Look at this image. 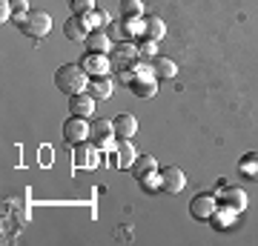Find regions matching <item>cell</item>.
<instances>
[{
	"mask_svg": "<svg viewBox=\"0 0 258 246\" xmlns=\"http://www.w3.org/2000/svg\"><path fill=\"white\" fill-rule=\"evenodd\" d=\"M55 86H57V92H63L66 98H72V95H78V92H86V86H89V74H86L83 66L66 63V66H60V69L55 72Z\"/></svg>",
	"mask_w": 258,
	"mask_h": 246,
	"instance_id": "1",
	"label": "cell"
},
{
	"mask_svg": "<svg viewBox=\"0 0 258 246\" xmlns=\"http://www.w3.org/2000/svg\"><path fill=\"white\" fill-rule=\"evenodd\" d=\"M18 29L23 35H29L32 40H40V37H46L52 32V18L46 12H29L23 20H18Z\"/></svg>",
	"mask_w": 258,
	"mask_h": 246,
	"instance_id": "2",
	"label": "cell"
},
{
	"mask_svg": "<svg viewBox=\"0 0 258 246\" xmlns=\"http://www.w3.org/2000/svg\"><path fill=\"white\" fill-rule=\"evenodd\" d=\"M215 212H218V198H215L212 192H201V195H195L192 203H189V215H192L195 220H201V223L212 220Z\"/></svg>",
	"mask_w": 258,
	"mask_h": 246,
	"instance_id": "3",
	"label": "cell"
},
{
	"mask_svg": "<svg viewBox=\"0 0 258 246\" xmlns=\"http://www.w3.org/2000/svg\"><path fill=\"white\" fill-rule=\"evenodd\" d=\"M138 46H132V43H118V46H112V52H109V60H112V69H135V63H138Z\"/></svg>",
	"mask_w": 258,
	"mask_h": 246,
	"instance_id": "4",
	"label": "cell"
},
{
	"mask_svg": "<svg viewBox=\"0 0 258 246\" xmlns=\"http://www.w3.org/2000/svg\"><path fill=\"white\" fill-rule=\"evenodd\" d=\"M218 206H227V209H235V212H244L247 209V192L238 189V186H227L221 183V189H218Z\"/></svg>",
	"mask_w": 258,
	"mask_h": 246,
	"instance_id": "5",
	"label": "cell"
},
{
	"mask_svg": "<svg viewBox=\"0 0 258 246\" xmlns=\"http://www.w3.org/2000/svg\"><path fill=\"white\" fill-rule=\"evenodd\" d=\"M89 135H92V132H89V118H78V115H72V118L63 123V137H66V143L69 146L83 143Z\"/></svg>",
	"mask_w": 258,
	"mask_h": 246,
	"instance_id": "6",
	"label": "cell"
},
{
	"mask_svg": "<svg viewBox=\"0 0 258 246\" xmlns=\"http://www.w3.org/2000/svg\"><path fill=\"white\" fill-rule=\"evenodd\" d=\"M186 186V175L184 169L178 166H166L161 169V192H169V195H178V192Z\"/></svg>",
	"mask_w": 258,
	"mask_h": 246,
	"instance_id": "7",
	"label": "cell"
},
{
	"mask_svg": "<svg viewBox=\"0 0 258 246\" xmlns=\"http://www.w3.org/2000/svg\"><path fill=\"white\" fill-rule=\"evenodd\" d=\"M129 89H132V95L135 98H152L158 92V83H155V74L149 72H135V77H132V83H129Z\"/></svg>",
	"mask_w": 258,
	"mask_h": 246,
	"instance_id": "8",
	"label": "cell"
},
{
	"mask_svg": "<svg viewBox=\"0 0 258 246\" xmlns=\"http://www.w3.org/2000/svg\"><path fill=\"white\" fill-rule=\"evenodd\" d=\"M81 66L86 69V74H89V77H103V74L112 72L109 55H89V52H86V57H83Z\"/></svg>",
	"mask_w": 258,
	"mask_h": 246,
	"instance_id": "9",
	"label": "cell"
},
{
	"mask_svg": "<svg viewBox=\"0 0 258 246\" xmlns=\"http://www.w3.org/2000/svg\"><path fill=\"white\" fill-rule=\"evenodd\" d=\"M69 112L78 115V118H92L95 115V98L89 92H78L69 98Z\"/></svg>",
	"mask_w": 258,
	"mask_h": 246,
	"instance_id": "10",
	"label": "cell"
},
{
	"mask_svg": "<svg viewBox=\"0 0 258 246\" xmlns=\"http://www.w3.org/2000/svg\"><path fill=\"white\" fill-rule=\"evenodd\" d=\"M86 49H89V55H109L112 52V37L103 32V29H95L86 35Z\"/></svg>",
	"mask_w": 258,
	"mask_h": 246,
	"instance_id": "11",
	"label": "cell"
},
{
	"mask_svg": "<svg viewBox=\"0 0 258 246\" xmlns=\"http://www.w3.org/2000/svg\"><path fill=\"white\" fill-rule=\"evenodd\" d=\"M89 132H92V140L101 146H109V137H115V123L103 118H95L89 123Z\"/></svg>",
	"mask_w": 258,
	"mask_h": 246,
	"instance_id": "12",
	"label": "cell"
},
{
	"mask_svg": "<svg viewBox=\"0 0 258 246\" xmlns=\"http://www.w3.org/2000/svg\"><path fill=\"white\" fill-rule=\"evenodd\" d=\"M112 123H115V137L118 140H129V137H135V132H138V120H135V115H129V112L118 115Z\"/></svg>",
	"mask_w": 258,
	"mask_h": 246,
	"instance_id": "13",
	"label": "cell"
},
{
	"mask_svg": "<svg viewBox=\"0 0 258 246\" xmlns=\"http://www.w3.org/2000/svg\"><path fill=\"white\" fill-rule=\"evenodd\" d=\"M86 92L92 95L95 101H109L112 98V80L103 74V77H92L89 80V86H86Z\"/></svg>",
	"mask_w": 258,
	"mask_h": 246,
	"instance_id": "14",
	"label": "cell"
},
{
	"mask_svg": "<svg viewBox=\"0 0 258 246\" xmlns=\"http://www.w3.org/2000/svg\"><path fill=\"white\" fill-rule=\"evenodd\" d=\"M95 149L92 146H83V143H78L72 149V160H75V166H83V169H95L98 166V160H95Z\"/></svg>",
	"mask_w": 258,
	"mask_h": 246,
	"instance_id": "15",
	"label": "cell"
},
{
	"mask_svg": "<svg viewBox=\"0 0 258 246\" xmlns=\"http://www.w3.org/2000/svg\"><path fill=\"white\" fill-rule=\"evenodd\" d=\"M155 169H158V163H155L152 155H138L135 163H132V175L138 178V183L144 181V178H149V175H155Z\"/></svg>",
	"mask_w": 258,
	"mask_h": 246,
	"instance_id": "16",
	"label": "cell"
},
{
	"mask_svg": "<svg viewBox=\"0 0 258 246\" xmlns=\"http://www.w3.org/2000/svg\"><path fill=\"white\" fill-rule=\"evenodd\" d=\"M63 35L69 37V40H86V26H83V18L81 15H72V18L63 23Z\"/></svg>",
	"mask_w": 258,
	"mask_h": 246,
	"instance_id": "17",
	"label": "cell"
},
{
	"mask_svg": "<svg viewBox=\"0 0 258 246\" xmlns=\"http://www.w3.org/2000/svg\"><path fill=\"white\" fill-rule=\"evenodd\" d=\"M149 69H152V74H158V77H175L178 74L175 60H166V57H155V60L149 63Z\"/></svg>",
	"mask_w": 258,
	"mask_h": 246,
	"instance_id": "18",
	"label": "cell"
},
{
	"mask_svg": "<svg viewBox=\"0 0 258 246\" xmlns=\"http://www.w3.org/2000/svg\"><path fill=\"white\" fill-rule=\"evenodd\" d=\"M135 157H138V152L132 149V143H129V140H120V146H118V169H132Z\"/></svg>",
	"mask_w": 258,
	"mask_h": 246,
	"instance_id": "19",
	"label": "cell"
},
{
	"mask_svg": "<svg viewBox=\"0 0 258 246\" xmlns=\"http://www.w3.org/2000/svg\"><path fill=\"white\" fill-rule=\"evenodd\" d=\"M238 172L244 178H258V152H247L238 160Z\"/></svg>",
	"mask_w": 258,
	"mask_h": 246,
	"instance_id": "20",
	"label": "cell"
},
{
	"mask_svg": "<svg viewBox=\"0 0 258 246\" xmlns=\"http://www.w3.org/2000/svg\"><path fill=\"white\" fill-rule=\"evenodd\" d=\"M81 18H83V26H86V29H92V32H95V29H103V26H106V23H109V15H106V12H101V9H98V12H86V15H81Z\"/></svg>",
	"mask_w": 258,
	"mask_h": 246,
	"instance_id": "21",
	"label": "cell"
},
{
	"mask_svg": "<svg viewBox=\"0 0 258 246\" xmlns=\"http://www.w3.org/2000/svg\"><path fill=\"white\" fill-rule=\"evenodd\" d=\"M144 35H147L149 40H161V37L166 35V23L161 18H147V29H144Z\"/></svg>",
	"mask_w": 258,
	"mask_h": 246,
	"instance_id": "22",
	"label": "cell"
},
{
	"mask_svg": "<svg viewBox=\"0 0 258 246\" xmlns=\"http://www.w3.org/2000/svg\"><path fill=\"white\" fill-rule=\"evenodd\" d=\"M120 15H123V18H141V15H144L141 0H123V3H120Z\"/></svg>",
	"mask_w": 258,
	"mask_h": 246,
	"instance_id": "23",
	"label": "cell"
},
{
	"mask_svg": "<svg viewBox=\"0 0 258 246\" xmlns=\"http://www.w3.org/2000/svg\"><path fill=\"white\" fill-rule=\"evenodd\" d=\"M69 9H72V15H86L95 9V0H69Z\"/></svg>",
	"mask_w": 258,
	"mask_h": 246,
	"instance_id": "24",
	"label": "cell"
},
{
	"mask_svg": "<svg viewBox=\"0 0 258 246\" xmlns=\"http://www.w3.org/2000/svg\"><path fill=\"white\" fill-rule=\"evenodd\" d=\"M9 6H12V20H15V23H18V20H23L29 15L26 0H9Z\"/></svg>",
	"mask_w": 258,
	"mask_h": 246,
	"instance_id": "25",
	"label": "cell"
},
{
	"mask_svg": "<svg viewBox=\"0 0 258 246\" xmlns=\"http://www.w3.org/2000/svg\"><path fill=\"white\" fill-rule=\"evenodd\" d=\"M155 49H158V40H144V43L138 46V52H141V57H155Z\"/></svg>",
	"mask_w": 258,
	"mask_h": 246,
	"instance_id": "26",
	"label": "cell"
},
{
	"mask_svg": "<svg viewBox=\"0 0 258 246\" xmlns=\"http://www.w3.org/2000/svg\"><path fill=\"white\" fill-rule=\"evenodd\" d=\"M109 37H115V40H123V37H129V32H126V26L112 23V26H109Z\"/></svg>",
	"mask_w": 258,
	"mask_h": 246,
	"instance_id": "27",
	"label": "cell"
},
{
	"mask_svg": "<svg viewBox=\"0 0 258 246\" xmlns=\"http://www.w3.org/2000/svg\"><path fill=\"white\" fill-rule=\"evenodd\" d=\"M0 20L6 23V20H12V6H9V0H3L0 3Z\"/></svg>",
	"mask_w": 258,
	"mask_h": 246,
	"instance_id": "28",
	"label": "cell"
}]
</instances>
